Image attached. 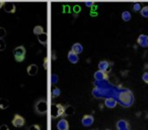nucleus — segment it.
I'll return each mask as SVG.
<instances>
[{
	"label": "nucleus",
	"instance_id": "1",
	"mask_svg": "<svg viewBox=\"0 0 148 130\" xmlns=\"http://www.w3.org/2000/svg\"><path fill=\"white\" fill-rule=\"evenodd\" d=\"M119 101H120V103L123 105V107H126V108L130 107L134 102V97H133L132 91H129V89H127V91H122L119 95Z\"/></svg>",
	"mask_w": 148,
	"mask_h": 130
},
{
	"label": "nucleus",
	"instance_id": "2",
	"mask_svg": "<svg viewBox=\"0 0 148 130\" xmlns=\"http://www.w3.org/2000/svg\"><path fill=\"white\" fill-rule=\"evenodd\" d=\"M64 110L65 107L62 106L61 104H53L51 107V116L53 119L59 118L64 115Z\"/></svg>",
	"mask_w": 148,
	"mask_h": 130
},
{
	"label": "nucleus",
	"instance_id": "3",
	"mask_svg": "<svg viewBox=\"0 0 148 130\" xmlns=\"http://www.w3.org/2000/svg\"><path fill=\"white\" fill-rule=\"evenodd\" d=\"M25 53L27 50L23 46H18L13 50V56L16 62H23L25 59Z\"/></svg>",
	"mask_w": 148,
	"mask_h": 130
},
{
	"label": "nucleus",
	"instance_id": "4",
	"mask_svg": "<svg viewBox=\"0 0 148 130\" xmlns=\"http://www.w3.org/2000/svg\"><path fill=\"white\" fill-rule=\"evenodd\" d=\"M35 110L38 114H40V115H43V114L47 113L48 106H47V102H46V100H43V99L39 100L35 105Z\"/></svg>",
	"mask_w": 148,
	"mask_h": 130
},
{
	"label": "nucleus",
	"instance_id": "5",
	"mask_svg": "<svg viewBox=\"0 0 148 130\" xmlns=\"http://www.w3.org/2000/svg\"><path fill=\"white\" fill-rule=\"evenodd\" d=\"M11 123H12V125L14 126V127L21 128L25 125V119L21 115H19V114H15L14 117H13V119H12V121H11Z\"/></svg>",
	"mask_w": 148,
	"mask_h": 130
},
{
	"label": "nucleus",
	"instance_id": "6",
	"mask_svg": "<svg viewBox=\"0 0 148 130\" xmlns=\"http://www.w3.org/2000/svg\"><path fill=\"white\" fill-rule=\"evenodd\" d=\"M111 68H112V63L107 61V60H101L99 63V70L105 71V72L109 73L111 71Z\"/></svg>",
	"mask_w": 148,
	"mask_h": 130
},
{
	"label": "nucleus",
	"instance_id": "7",
	"mask_svg": "<svg viewBox=\"0 0 148 130\" xmlns=\"http://www.w3.org/2000/svg\"><path fill=\"white\" fill-rule=\"evenodd\" d=\"M93 77H95V80L97 81H103V80H108L109 79V74L105 71H101V70H97L93 74Z\"/></svg>",
	"mask_w": 148,
	"mask_h": 130
},
{
	"label": "nucleus",
	"instance_id": "8",
	"mask_svg": "<svg viewBox=\"0 0 148 130\" xmlns=\"http://www.w3.org/2000/svg\"><path fill=\"white\" fill-rule=\"evenodd\" d=\"M95 122V118L92 115H84L81 119V123L84 127H89L91 126Z\"/></svg>",
	"mask_w": 148,
	"mask_h": 130
},
{
	"label": "nucleus",
	"instance_id": "9",
	"mask_svg": "<svg viewBox=\"0 0 148 130\" xmlns=\"http://www.w3.org/2000/svg\"><path fill=\"white\" fill-rule=\"evenodd\" d=\"M116 127L118 130H130V125L128 123L127 120L125 119H121L117 122L116 124Z\"/></svg>",
	"mask_w": 148,
	"mask_h": 130
},
{
	"label": "nucleus",
	"instance_id": "10",
	"mask_svg": "<svg viewBox=\"0 0 148 130\" xmlns=\"http://www.w3.org/2000/svg\"><path fill=\"white\" fill-rule=\"evenodd\" d=\"M137 43L139 46H141L142 48H147L148 47V36L147 35H140L137 39Z\"/></svg>",
	"mask_w": 148,
	"mask_h": 130
},
{
	"label": "nucleus",
	"instance_id": "11",
	"mask_svg": "<svg viewBox=\"0 0 148 130\" xmlns=\"http://www.w3.org/2000/svg\"><path fill=\"white\" fill-rule=\"evenodd\" d=\"M3 8H4L5 12H7V13H14L15 11H16V6H15V4L12 2H5Z\"/></svg>",
	"mask_w": 148,
	"mask_h": 130
},
{
	"label": "nucleus",
	"instance_id": "12",
	"mask_svg": "<svg viewBox=\"0 0 148 130\" xmlns=\"http://www.w3.org/2000/svg\"><path fill=\"white\" fill-rule=\"evenodd\" d=\"M57 129L58 130H69V123L66 119L62 118L57 123Z\"/></svg>",
	"mask_w": 148,
	"mask_h": 130
},
{
	"label": "nucleus",
	"instance_id": "13",
	"mask_svg": "<svg viewBox=\"0 0 148 130\" xmlns=\"http://www.w3.org/2000/svg\"><path fill=\"white\" fill-rule=\"evenodd\" d=\"M67 58H68V60H69L70 63H72V64H76L77 62H78V60H79L78 55H77L76 53H74L72 50H70V51L68 52Z\"/></svg>",
	"mask_w": 148,
	"mask_h": 130
},
{
	"label": "nucleus",
	"instance_id": "14",
	"mask_svg": "<svg viewBox=\"0 0 148 130\" xmlns=\"http://www.w3.org/2000/svg\"><path fill=\"white\" fill-rule=\"evenodd\" d=\"M38 70H39V67H38L37 64H31L27 68V72L29 76H35L38 73Z\"/></svg>",
	"mask_w": 148,
	"mask_h": 130
},
{
	"label": "nucleus",
	"instance_id": "15",
	"mask_svg": "<svg viewBox=\"0 0 148 130\" xmlns=\"http://www.w3.org/2000/svg\"><path fill=\"white\" fill-rule=\"evenodd\" d=\"M105 105L109 109H114L117 106V101L114 98H108V99L105 100Z\"/></svg>",
	"mask_w": 148,
	"mask_h": 130
},
{
	"label": "nucleus",
	"instance_id": "16",
	"mask_svg": "<svg viewBox=\"0 0 148 130\" xmlns=\"http://www.w3.org/2000/svg\"><path fill=\"white\" fill-rule=\"evenodd\" d=\"M71 50L74 52V53H76L77 55H78V54H80V53H82V52H83V46L81 45L80 43H75V44H73V45H72Z\"/></svg>",
	"mask_w": 148,
	"mask_h": 130
},
{
	"label": "nucleus",
	"instance_id": "17",
	"mask_svg": "<svg viewBox=\"0 0 148 130\" xmlns=\"http://www.w3.org/2000/svg\"><path fill=\"white\" fill-rule=\"evenodd\" d=\"M37 37H38V41H39L40 43L42 44V45H44V46L47 45V42H48V35H47V33H43V34H41V35L37 36Z\"/></svg>",
	"mask_w": 148,
	"mask_h": 130
},
{
	"label": "nucleus",
	"instance_id": "18",
	"mask_svg": "<svg viewBox=\"0 0 148 130\" xmlns=\"http://www.w3.org/2000/svg\"><path fill=\"white\" fill-rule=\"evenodd\" d=\"M74 113H75V109L72 106H66L63 116H72L74 115Z\"/></svg>",
	"mask_w": 148,
	"mask_h": 130
},
{
	"label": "nucleus",
	"instance_id": "19",
	"mask_svg": "<svg viewBox=\"0 0 148 130\" xmlns=\"http://www.w3.org/2000/svg\"><path fill=\"white\" fill-rule=\"evenodd\" d=\"M9 107V102L4 98H0V109L5 110Z\"/></svg>",
	"mask_w": 148,
	"mask_h": 130
},
{
	"label": "nucleus",
	"instance_id": "20",
	"mask_svg": "<svg viewBox=\"0 0 148 130\" xmlns=\"http://www.w3.org/2000/svg\"><path fill=\"white\" fill-rule=\"evenodd\" d=\"M122 19H123L124 21H130L132 19V15H131V12L128 10H125L122 12Z\"/></svg>",
	"mask_w": 148,
	"mask_h": 130
},
{
	"label": "nucleus",
	"instance_id": "21",
	"mask_svg": "<svg viewBox=\"0 0 148 130\" xmlns=\"http://www.w3.org/2000/svg\"><path fill=\"white\" fill-rule=\"evenodd\" d=\"M43 33H45V32H44V29L42 25H36V27L34 28V34H35L36 36H39Z\"/></svg>",
	"mask_w": 148,
	"mask_h": 130
},
{
	"label": "nucleus",
	"instance_id": "22",
	"mask_svg": "<svg viewBox=\"0 0 148 130\" xmlns=\"http://www.w3.org/2000/svg\"><path fill=\"white\" fill-rule=\"evenodd\" d=\"M140 14H141V17H145V19H148V5L142 7L141 10H140Z\"/></svg>",
	"mask_w": 148,
	"mask_h": 130
},
{
	"label": "nucleus",
	"instance_id": "23",
	"mask_svg": "<svg viewBox=\"0 0 148 130\" xmlns=\"http://www.w3.org/2000/svg\"><path fill=\"white\" fill-rule=\"evenodd\" d=\"M60 95H61V91H60L59 87H54V89H52V97L53 98H57V97H59Z\"/></svg>",
	"mask_w": 148,
	"mask_h": 130
},
{
	"label": "nucleus",
	"instance_id": "24",
	"mask_svg": "<svg viewBox=\"0 0 148 130\" xmlns=\"http://www.w3.org/2000/svg\"><path fill=\"white\" fill-rule=\"evenodd\" d=\"M92 95H93V97H95V98H101V91H99V87H95V89H93Z\"/></svg>",
	"mask_w": 148,
	"mask_h": 130
},
{
	"label": "nucleus",
	"instance_id": "25",
	"mask_svg": "<svg viewBox=\"0 0 148 130\" xmlns=\"http://www.w3.org/2000/svg\"><path fill=\"white\" fill-rule=\"evenodd\" d=\"M141 4H140V3H134L133 4V10L135 11V12H138V11H140L141 10Z\"/></svg>",
	"mask_w": 148,
	"mask_h": 130
},
{
	"label": "nucleus",
	"instance_id": "26",
	"mask_svg": "<svg viewBox=\"0 0 148 130\" xmlns=\"http://www.w3.org/2000/svg\"><path fill=\"white\" fill-rule=\"evenodd\" d=\"M6 48V43L3 39H0V51H4Z\"/></svg>",
	"mask_w": 148,
	"mask_h": 130
},
{
	"label": "nucleus",
	"instance_id": "27",
	"mask_svg": "<svg viewBox=\"0 0 148 130\" xmlns=\"http://www.w3.org/2000/svg\"><path fill=\"white\" fill-rule=\"evenodd\" d=\"M51 81H52V85H56V83H58V75L52 74L51 75Z\"/></svg>",
	"mask_w": 148,
	"mask_h": 130
},
{
	"label": "nucleus",
	"instance_id": "28",
	"mask_svg": "<svg viewBox=\"0 0 148 130\" xmlns=\"http://www.w3.org/2000/svg\"><path fill=\"white\" fill-rule=\"evenodd\" d=\"M5 36H6V30L4 28H0V39H3Z\"/></svg>",
	"mask_w": 148,
	"mask_h": 130
},
{
	"label": "nucleus",
	"instance_id": "29",
	"mask_svg": "<svg viewBox=\"0 0 148 130\" xmlns=\"http://www.w3.org/2000/svg\"><path fill=\"white\" fill-rule=\"evenodd\" d=\"M142 80L148 85V71H146V72H144L143 74H142Z\"/></svg>",
	"mask_w": 148,
	"mask_h": 130
},
{
	"label": "nucleus",
	"instance_id": "30",
	"mask_svg": "<svg viewBox=\"0 0 148 130\" xmlns=\"http://www.w3.org/2000/svg\"><path fill=\"white\" fill-rule=\"evenodd\" d=\"M72 10H73L75 13H78V12H80V11H81V7L79 6V5H75V6L72 8Z\"/></svg>",
	"mask_w": 148,
	"mask_h": 130
},
{
	"label": "nucleus",
	"instance_id": "31",
	"mask_svg": "<svg viewBox=\"0 0 148 130\" xmlns=\"http://www.w3.org/2000/svg\"><path fill=\"white\" fill-rule=\"evenodd\" d=\"M29 130H41V128H40V126L37 125V124H34V125L29 126Z\"/></svg>",
	"mask_w": 148,
	"mask_h": 130
},
{
	"label": "nucleus",
	"instance_id": "32",
	"mask_svg": "<svg viewBox=\"0 0 148 130\" xmlns=\"http://www.w3.org/2000/svg\"><path fill=\"white\" fill-rule=\"evenodd\" d=\"M85 5H86L87 7H89V8H92V7L95 6V2H92V1H89V2H85Z\"/></svg>",
	"mask_w": 148,
	"mask_h": 130
},
{
	"label": "nucleus",
	"instance_id": "33",
	"mask_svg": "<svg viewBox=\"0 0 148 130\" xmlns=\"http://www.w3.org/2000/svg\"><path fill=\"white\" fill-rule=\"evenodd\" d=\"M48 57H46L45 59H44V68L46 69V70H48Z\"/></svg>",
	"mask_w": 148,
	"mask_h": 130
},
{
	"label": "nucleus",
	"instance_id": "34",
	"mask_svg": "<svg viewBox=\"0 0 148 130\" xmlns=\"http://www.w3.org/2000/svg\"><path fill=\"white\" fill-rule=\"evenodd\" d=\"M0 130H9V127L5 124H2V125L0 126Z\"/></svg>",
	"mask_w": 148,
	"mask_h": 130
},
{
	"label": "nucleus",
	"instance_id": "35",
	"mask_svg": "<svg viewBox=\"0 0 148 130\" xmlns=\"http://www.w3.org/2000/svg\"><path fill=\"white\" fill-rule=\"evenodd\" d=\"M63 8H65V9H63V12H70V7L68 6V5H65V6H63Z\"/></svg>",
	"mask_w": 148,
	"mask_h": 130
},
{
	"label": "nucleus",
	"instance_id": "36",
	"mask_svg": "<svg viewBox=\"0 0 148 130\" xmlns=\"http://www.w3.org/2000/svg\"><path fill=\"white\" fill-rule=\"evenodd\" d=\"M4 4H5L4 1H0V9L3 8V6H4Z\"/></svg>",
	"mask_w": 148,
	"mask_h": 130
},
{
	"label": "nucleus",
	"instance_id": "37",
	"mask_svg": "<svg viewBox=\"0 0 148 130\" xmlns=\"http://www.w3.org/2000/svg\"><path fill=\"white\" fill-rule=\"evenodd\" d=\"M91 130H95V129H91Z\"/></svg>",
	"mask_w": 148,
	"mask_h": 130
},
{
	"label": "nucleus",
	"instance_id": "38",
	"mask_svg": "<svg viewBox=\"0 0 148 130\" xmlns=\"http://www.w3.org/2000/svg\"><path fill=\"white\" fill-rule=\"evenodd\" d=\"M107 130H109V129H107Z\"/></svg>",
	"mask_w": 148,
	"mask_h": 130
}]
</instances>
